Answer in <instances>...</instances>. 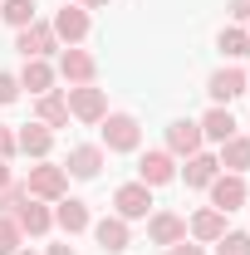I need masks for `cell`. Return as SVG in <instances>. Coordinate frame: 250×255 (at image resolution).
I'll return each mask as SVG.
<instances>
[{"label": "cell", "instance_id": "cell-1", "mask_svg": "<svg viewBox=\"0 0 250 255\" xmlns=\"http://www.w3.org/2000/svg\"><path fill=\"white\" fill-rule=\"evenodd\" d=\"M64 187H69V172L49 167V162L30 167V177H25V196H34V201H64Z\"/></svg>", "mask_w": 250, "mask_h": 255}, {"label": "cell", "instance_id": "cell-2", "mask_svg": "<svg viewBox=\"0 0 250 255\" xmlns=\"http://www.w3.org/2000/svg\"><path fill=\"white\" fill-rule=\"evenodd\" d=\"M64 103H69V113L84 118V123H103V113H108V98H103V89H94V84H74V89L64 94Z\"/></svg>", "mask_w": 250, "mask_h": 255}, {"label": "cell", "instance_id": "cell-3", "mask_svg": "<svg viewBox=\"0 0 250 255\" xmlns=\"http://www.w3.org/2000/svg\"><path fill=\"white\" fill-rule=\"evenodd\" d=\"M137 137H142V128H137L132 113H103V142H108V152H132Z\"/></svg>", "mask_w": 250, "mask_h": 255}, {"label": "cell", "instance_id": "cell-4", "mask_svg": "<svg viewBox=\"0 0 250 255\" xmlns=\"http://www.w3.org/2000/svg\"><path fill=\"white\" fill-rule=\"evenodd\" d=\"M49 30H54V39H64V44H79V39L89 34V10H84V5H59Z\"/></svg>", "mask_w": 250, "mask_h": 255}, {"label": "cell", "instance_id": "cell-5", "mask_svg": "<svg viewBox=\"0 0 250 255\" xmlns=\"http://www.w3.org/2000/svg\"><path fill=\"white\" fill-rule=\"evenodd\" d=\"M113 206H118V216H123V221H137V216H147V206H152V187L127 182V187L113 191Z\"/></svg>", "mask_w": 250, "mask_h": 255}, {"label": "cell", "instance_id": "cell-6", "mask_svg": "<svg viewBox=\"0 0 250 255\" xmlns=\"http://www.w3.org/2000/svg\"><path fill=\"white\" fill-rule=\"evenodd\" d=\"M10 216H15V226H20V236H44V231L54 226V216H49L34 196H20V206H15Z\"/></svg>", "mask_w": 250, "mask_h": 255}, {"label": "cell", "instance_id": "cell-7", "mask_svg": "<svg viewBox=\"0 0 250 255\" xmlns=\"http://www.w3.org/2000/svg\"><path fill=\"white\" fill-rule=\"evenodd\" d=\"M172 177H177L172 152H142V162H137V182L142 187H167Z\"/></svg>", "mask_w": 250, "mask_h": 255}, {"label": "cell", "instance_id": "cell-8", "mask_svg": "<svg viewBox=\"0 0 250 255\" xmlns=\"http://www.w3.org/2000/svg\"><path fill=\"white\" fill-rule=\"evenodd\" d=\"M211 206H216V211H236V206H246V177H241V172L216 177V182H211Z\"/></svg>", "mask_w": 250, "mask_h": 255}, {"label": "cell", "instance_id": "cell-9", "mask_svg": "<svg viewBox=\"0 0 250 255\" xmlns=\"http://www.w3.org/2000/svg\"><path fill=\"white\" fill-rule=\"evenodd\" d=\"M206 94L216 98L221 108H231V98L246 94V74H241V69H216V74H211V84H206Z\"/></svg>", "mask_w": 250, "mask_h": 255}, {"label": "cell", "instance_id": "cell-10", "mask_svg": "<svg viewBox=\"0 0 250 255\" xmlns=\"http://www.w3.org/2000/svg\"><path fill=\"white\" fill-rule=\"evenodd\" d=\"M64 172H74V177L94 182L98 172H103V147H94V142H79V147H69V167H64Z\"/></svg>", "mask_w": 250, "mask_h": 255}, {"label": "cell", "instance_id": "cell-11", "mask_svg": "<svg viewBox=\"0 0 250 255\" xmlns=\"http://www.w3.org/2000/svg\"><path fill=\"white\" fill-rule=\"evenodd\" d=\"M147 236H152V246H177V241H187V221L177 211H157L147 221Z\"/></svg>", "mask_w": 250, "mask_h": 255}, {"label": "cell", "instance_id": "cell-12", "mask_svg": "<svg viewBox=\"0 0 250 255\" xmlns=\"http://www.w3.org/2000/svg\"><path fill=\"white\" fill-rule=\"evenodd\" d=\"M59 74L69 79V84H94V54H84L79 44H69L59 54Z\"/></svg>", "mask_w": 250, "mask_h": 255}, {"label": "cell", "instance_id": "cell-13", "mask_svg": "<svg viewBox=\"0 0 250 255\" xmlns=\"http://www.w3.org/2000/svg\"><path fill=\"white\" fill-rule=\"evenodd\" d=\"M15 49H20L25 59H44V54L54 49V30H49V25H25L20 39H15Z\"/></svg>", "mask_w": 250, "mask_h": 255}, {"label": "cell", "instance_id": "cell-14", "mask_svg": "<svg viewBox=\"0 0 250 255\" xmlns=\"http://www.w3.org/2000/svg\"><path fill=\"white\" fill-rule=\"evenodd\" d=\"M167 147L177 152V157H191V152H201V123H172L167 128Z\"/></svg>", "mask_w": 250, "mask_h": 255}, {"label": "cell", "instance_id": "cell-15", "mask_svg": "<svg viewBox=\"0 0 250 255\" xmlns=\"http://www.w3.org/2000/svg\"><path fill=\"white\" fill-rule=\"evenodd\" d=\"M49 142H54V132H49L44 123H25L20 132H15V147H20L25 157H44V152H49Z\"/></svg>", "mask_w": 250, "mask_h": 255}, {"label": "cell", "instance_id": "cell-16", "mask_svg": "<svg viewBox=\"0 0 250 255\" xmlns=\"http://www.w3.org/2000/svg\"><path fill=\"white\" fill-rule=\"evenodd\" d=\"M94 236H98V246H103L108 255L127 251V221H123V216H103V221L94 226Z\"/></svg>", "mask_w": 250, "mask_h": 255}, {"label": "cell", "instance_id": "cell-17", "mask_svg": "<svg viewBox=\"0 0 250 255\" xmlns=\"http://www.w3.org/2000/svg\"><path fill=\"white\" fill-rule=\"evenodd\" d=\"M191 236H196V241H221V236H226V211H216V206L196 211V216H191Z\"/></svg>", "mask_w": 250, "mask_h": 255}, {"label": "cell", "instance_id": "cell-18", "mask_svg": "<svg viewBox=\"0 0 250 255\" xmlns=\"http://www.w3.org/2000/svg\"><path fill=\"white\" fill-rule=\"evenodd\" d=\"M216 162L226 167V172H250V137H226Z\"/></svg>", "mask_w": 250, "mask_h": 255}, {"label": "cell", "instance_id": "cell-19", "mask_svg": "<svg viewBox=\"0 0 250 255\" xmlns=\"http://www.w3.org/2000/svg\"><path fill=\"white\" fill-rule=\"evenodd\" d=\"M201 137H211V142H226V137H236V118H231V108H211L206 118H201Z\"/></svg>", "mask_w": 250, "mask_h": 255}, {"label": "cell", "instance_id": "cell-20", "mask_svg": "<svg viewBox=\"0 0 250 255\" xmlns=\"http://www.w3.org/2000/svg\"><path fill=\"white\" fill-rule=\"evenodd\" d=\"M49 84H54V69L44 59H25L20 69V89H30V94H49Z\"/></svg>", "mask_w": 250, "mask_h": 255}, {"label": "cell", "instance_id": "cell-21", "mask_svg": "<svg viewBox=\"0 0 250 255\" xmlns=\"http://www.w3.org/2000/svg\"><path fill=\"white\" fill-rule=\"evenodd\" d=\"M216 167L221 162L211 157V152H191L187 157V187H211V182H216Z\"/></svg>", "mask_w": 250, "mask_h": 255}, {"label": "cell", "instance_id": "cell-22", "mask_svg": "<svg viewBox=\"0 0 250 255\" xmlns=\"http://www.w3.org/2000/svg\"><path fill=\"white\" fill-rule=\"evenodd\" d=\"M54 221H59L64 231H69V236H79V231H89V206L69 196V201H59V211H54Z\"/></svg>", "mask_w": 250, "mask_h": 255}, {"label": "cell", "instance_id": "cell-23", "mask_svg": "<svg viewBox=\"0 0 250 255\" xmlns=\"http://www.w3.org/2000/svg\"><path fill=\"white\" fill-rule=\"evenodd\" d=\"M39 123H44V128L69 123V103H64L59 94H39Z\"/></svg>", "mask_w": 250, "mask_h": 255}, {"label": "cell", "instance_id": "cell-24", "mask_svg": "<svg viewBox=\"0 0 250 255\" xmlns=\"http://www.w3.org/2000/svg\"><path fill=\"white\" fill-rule=\"evenodd\" d=\"M0 15L15 30H25V25H34V0H0Z\"/></svg>", "mask_w": 250, "mask_h": 255}, {"label": "cell", "instance_id": "cell-25", "mask_svg": "<svg viewBox=\"0 0 250 255\" xmlns=\"http://www.w3.org/2000/svg\"><path fill=\"white\" fill-rule=\"evenodd\" d=\"M221 54H226V59H241V54H246L250 49V39H246V30H221Z\"/></svg>", "mask_w": 250, "mask_h": 255}, {"label": "cell", "instance_id": "cell-26", "mask_svg": "<svg viewBox=\"0 0 250 255\" xmlns=\"http://www.w3.org/2000/svg\"><path fill=\"white\" fill-rule=\"evenodd\" d=\"M216 255H250V236L246 231H226L216 241Z\"/></svg>", "mask_w": 250, "mask_h": 255}, {"label": "cell", "instance_id": "cell-27", "mask_svg": "<svg viewBox=\"0 0 250 255\" xmlns=\"http://www.w3.org/2000/svg\"><path fill=\"white\" fill-rule=\"evenodd\" d=\"M20 226H15V216H0V255H15L20 251Z\"/></svg>", "mask_w": 250, "mask_h": 255}, {"label": "cell", "instance_id": "cell-28", "mask_svg": "<svg viewBox=\"0 0 250 255\" xmlns=\"http://www.w3.org/2000/svg\"><path fill=\"white\" fill-rule=\"evenodd\" d=\"M15 98H20V79L0 74V103H15Z\"/></svg>", "mask_w": 250, "mask_h": 255}, {"label": "cell", "instance_id": "cell-29", "mask_svg": "<svg viewBox=\"0 0 250 255\" xmlns=\"http://www.w3.org/2000/svg\"><path fill=\"white\" fill-rule=\"evenodd\" d=\"M15 152H20V147H15V132H10V128H0V157L10 162Z\"/></svg>", "mask_w": 250, "mask_h": 255}, {"label": "cell", "instance_id": "cell-30", "mask_svg": "<svg viewBox=\"0 0 250 255\" xmlns=\"http://www.w3.org/2000/svg\"><path fill=\"white\" fill-rule=\"evenodd\" d=\"M167 255H206L201 246H187V241H177V246H167Z\"/></svg>", "mask_w": 250, "mask_h": 255}, {"label": "cell", "instance_id": "cell-31", "mask_svg": "<svg viewBox=\"0 0 250 255\" xmlns=\"http://www.w3.org/2000/svg\"><path fill=\"white\" fill-rule=\"evenodd\" d=\"M231 15L236 20H250V0H231Z\"/></svg>", "mask_w": 250, "mask_h": 255}, {"label": "cell", "instance_id": "cell-32", "mask_svg": "<svg viewBox=\"0 0 250 255\" xmlns=\"http://www.w3.org/2000/svg\"><path fill=\"white\" fill-rule=\"evenodd\" d=\"M5 187H10V162L0 157V191H5Z\"/></svg>", "mask_w": 250, "mask_h": 255}, {"label": "cell", "instance_id": "cell-33", "mask_svg": "<svg viewBox=\"0 0 250 255\" xmlns=\"http://www.w3.org/2000/svg\"><path fill=\"white\" fill-rule=\"evenodd\" d=\"M49 255H74V251H69V246H49Z\"/></svg>", "mask_w": 250, "mask_h": 255}, {"label": "cell", "instance_id": "cell-34", "mask_svg": "<svg viewBox=\"0 0 250 255\" xmlns=\"http://www.w3.org/2000/svg\"><path fill=\"white\" fill-rule=\"evenodd\" d=\"M74 5H84V10H89V5H108V0H74Z\"/></svg>", "mask_w": 250, "mask_h": 255}, {"label": "cell", "instance_id": "cell-35", "mask_svg": "<svg viewBox=\"0 0 250 255\" xmlns=\"http://www.w3.org/2000/svg\"><path fill=\"white\" fill-rule=\"evenodd\" d=\"M246 94H250V74H246Z\"/></svg>", "mask_w": 250, "mask_h": 255}, {"label": "cell", "instance_id": "cell-36", "mask_svg": "<svg viewBox=\"0 0 250 255\" xmlns=\"http://www.w3.org/2000/svg\"><path fill=\"white\" fill-rule=\"evenodd\" d=\"M246 39H250V20H246Z\"/></svg>", "mask_w": 250, "mask_h": 255}, {"label": "cell", "instance_id": "cell-37", "mask_svg": "<svg viewBox=\"0 0 250 255\" xmlns=\"http://www.w3.org/2000/svg\"><path fill=\"white\" fill-rule=\"evenodd\" d=\"M15 255H30V251H15Z\"/></svg>", "mask_w": 250, "mask_h": 255}]
</instances>
